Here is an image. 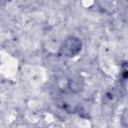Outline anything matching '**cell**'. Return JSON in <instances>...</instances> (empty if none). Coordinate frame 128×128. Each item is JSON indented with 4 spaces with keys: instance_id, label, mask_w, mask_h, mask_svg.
<instances>
[{
    "instance_id": "6da1fadb",
    "label": "cell",
    "mask_w": 128,
    "mask_h": 128,
    "mask_svg": "<svg viewBox=\"0 0 128 128\" xmlns=\"http://www.w3.org/2000/svg\"><path fill=\"white\" fill-rule=\"evenodd\" d=\"M82 50V41L80 38L70 36L64 40L59 48V54L63 57L73 58L77 56Z\"/></svg>"
}]
</instances>
